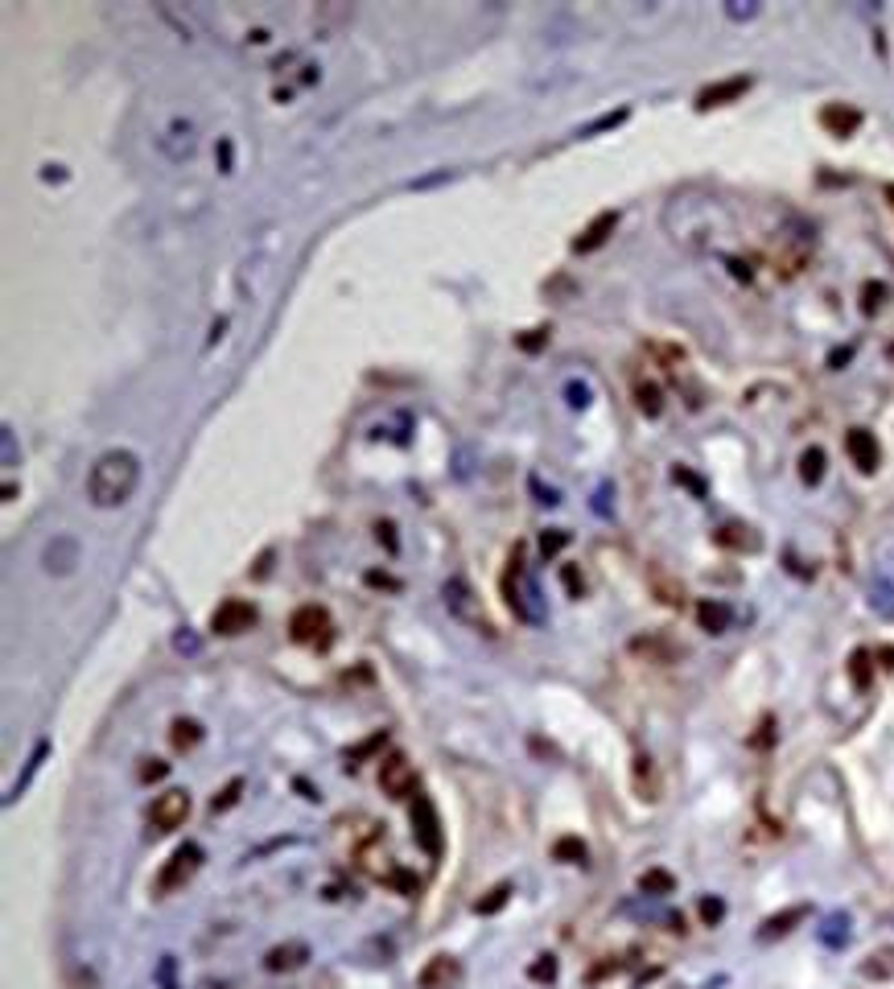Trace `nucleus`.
<instances>
[{
    "label": "nucleus",
    "mask_w": 894,
    "mask_h": 989,
    "mask_svg": "<svg viewBox=\"0 0 894 989\" xmlns=\"http://www.w3.org/2000/svg\"><path fill=\"white\" fill-rule=\"evenodd\" d=\"M136 487H141V458L132 450H108L99 454L87 474V499L95 507H124Z\"/></svg>",
    "instance_id": "f257e3e1"
},
{
    "label": "nucleus",
    "mask_w": 894,
    "mask_h": 989,
    "mask_svg": "<svg viewBox=\"0 0 894 989\" xmlns=\"http://www.w3.org/2000/svg\"><path fill=\"white\" fill-rule=\"evenodd\" d=\"M441 602H445V610H450V619H458L462 627L487 635V639L499 635L495 623L487 619V610H483V598L474 594V586L466 582V577H450V582L441 586Z\"/></svg>",
    "instance_id": "f03ea898"
},
{
    "label": "nucleus",
    "mask_w": 894,
    "mask_h": 989,
    "mask_svg": "<svg viewBox=\"0 0 894 989\" xmlns=\"http://www.w3.org/2000/svg\"><path fill=\"white\" fill-rule=\"evenodd\" d=\"M503 594H507V606L515 610V619H524V623H540L544 619L540 590H536V582H532L528 569H524V549H520V544H515L511 565L503 573Z\"/></svg>",
    "instance_id": "7ed1b4c3"
},
{
    "label": "nucleus",
    "mask_w": 894,
    "mask_h": 989,
    "mask_svg": "<svg viewBox=\"0 0 894 989\" xmlns=\"http://www.w3.org/2000/svg\"><path fill=\"white\" fill-rule=\"evenodd\" d=\"M198 866H202V845H194V841L178 845L174 854H169V862L161 866V874H157V891H161V895L178 891V886H186V882L198 874Z\"/></svg>",
    "instance_id": "20e7f679"
},
{
    "label": "nucleus",
    "mask_w": 894,
    "mask_h": 989,
    "mask_svg": "<svg viewBox=\"0 0 894 989\" xmlns=\"http://www.w3.org/2000/svg\"><path fill=\"white\" fill-rule=\"evenodd\" d=\"M412 841H417L429 858H441V821H437V808L425 792H417V800H412Z\"/></svg>",
    "instance_id": "39448f33"
},
{
    "label": "nucleus",
    "mask_w": 894,
    "mask_h": 989,
    "mask_svg": "<svg viewBox=\"0 0 894 989\" xmlns=\"http://www.w3.org/2000/svg\"><path fill=\"white\" fill-rule=\"evenodd\" d=\"M186 816H190V792L169 788V792H161V796L153 800V808H149V825H153L157 833H174V829L186 825Z\"/></svg>",
    "instance_id": "423d86ee"
},
{
    "label": "nucleus",
    "mask_w": 894,
    "mask_h": 989,
    "mask_svg": "<svg viewBox=\"0 0 894 989\" xmlns=\"http://www.w3.org/2000/svg\"><path fill=\"white\" fill-rule=\"evenodd\" d=\"M256 606L252 602H244V598H227V602H219L215 606V615H211V631L215 635H227V639H235V635H244V631H252L256 627Z\"/></svg>",
    "instance_id": "0eeeda50"
},
{
    "label": "nucleus",
    "mask_w": 894,
    "mask_h": 989,
    "mask_svg": "<svg viewBox=\"0 0 894 989\" xmlns=\"http://www.w3.org/2000/svg\"><path fill=\"white\" fill-rule=\"evenodd\" d=\"M289 635L297 639V643H330V615H326V606H318V602H309V606H297L293 610V619H289Z\"/></svg>",
    "instance_id": "6e6552de"
},
{
    "label": "nucleus",
    "mask_w": 894,
    "mask_h": 989,
    "mask_svg": "<svg viewBox=\"0 0 894 989\" xmlns=\"http://www.w3.org/2000/svg\"><path fill=\"white\" fill-rule=\"evenodd\" d=\"M380 788H384V796H392V800L417 796V771H412V763L400 755V750L380 763Z\"/></svg>",
    "instance_id": "1a4fd4ad"
},
{
    "label": "nucleus",
    "mask_w": 894,
    "mask_h": 989,
    "mask_svg": "<svg viewBox=\"0 0 894 989\" xmlns=\"http://www.w3.org/2000/svg\"><path fill=\"white\" fill-rule=\"evenodd\" d=\"M157 149L169 157V161H190L198 153V128L190 120H174L161 136H157Z\"/></svg>",
    "instance_id": "9d476101"
},
{
    "label": "nucleus",
    "mask_w": 894,
    "mask_h": 989,
    "mask_svg": "<svg viewBox=\"0 0 894 989\" xmlns=\"http://www.w3.org/2000/svg\"><path fill=\"white\" fill-rule=\"evenodd\" d=\"M845 450H849L853 466L862 474H874L882 466V446H878V437L870 429H849L845 433Z\"/></svg>",
    "instance_id": "9b49d317"
},
{
    "label": "nucleus",
    "mask_w": 894,
    "mask_h": 989,
    "mask_svg": "<svg viewBox=\"0 0 894 989\" xmlns=\"http://www.w3.org/2000/svg\"><path fill=\"white\" fill-rule=\"evenodd\" d=\"M750 87H754V79H750V75H734V79L709 83V87L697 95V108H701V112H709V108H726V104H734V99H742Z\"/></svg>",
    "instance_id": "f8f14e48"
},
{
    "label": "nucleus",
    "mask_w": 894,
    "mask_h": 989,
    "mask_svg": "<svg viewBox=\"0 0 894 989\" xmlns=\"http://www.w3.org/2000/svg\"><path fill=\"white\" fill-rule=\"evenodd\" d=\"M42 565H46L50 573H58V577L75 573V565H79V540H75V536H66V532H58V536L46 544Z\"/></svg>",
    "instance_id": "ddd939ff"
},
{
    "label": "nucleus",
    "mask_w": 894,
    "mask_h": 989,
    "mask_svg": "<svg viewBox=\"0 0 894 989\" xmlns=\"http://www.w3.org/2000/svg\"><path fill=\"white\" fill-rule=\"evenodd\" d=\"M820 128L829 136H837V141H849V136L862 128V112L853 104H829V108H820Z\"/></svg>",
    "instance_id": "4468645a"
},
{
    "label": "nucleus",
    "mask_w": 894,
    "mask_h": 989,
    "mask_svg": "<svg viewBox=\"0 0 894 989\" xmlns=\"http://www.w3.org/2000/svg\"><path fill=\"white\" fill-rule=\"evenodd\" d=\"M417 985H421V989H458V985H462V965H458L454 957H433V961L421 969Z\"/></svg>",
    "instance_id": "2eb2a0df"
},
{
    "label": "nucleus",
    "mask_w": 894,
    "mask_h": 989,
    "mask_svg": "<svg viewBox=\"0 0 894 989\" xmlns=\"http://www.w3.org/2000/svg\"><path fill=\"white\" fill-rule=\"evenodd\" d=\"M614 227H618V211H602V215H594V223H590V227H586V231H581L577 240H573V252H577V256L598 252V248L610 240V235H614Z\"/></svg>",
    "instance_id": "dca6fc26"
},
{
    "label": "nucleus",
    "mask_w": 894,
    "mask_h": 989,
    "mask_svg": "<svg viewBox=\"0 0 894 989\" xmlns=\"http://www.w3.org/2000/svg\"><path fill=\"white\" fill-rule=\"evenodd\" d=\"M309 961V948L301 944V940H289V944H277L264 957V969L268 973H289V969H301Z\"/></svg>",
    "instance_id": "f3484780"
},
{
    "label": "nucleus",
    "mask_w": 894,
    "mask_h": 989,
    "mask_svg": "<svg viewBox=\"0 0 894 989\" xmlns=\"http://www.w3.org/2000/svg\"><path fill=\"white\" fill-rule=\"evenodd\" d=\"M808 903H796V907H787V911H779V915H771L767 919V924L759 928V940L763 944H771V940H779V936H787V932H792L796 924H804V919H808Z\"/></svg>",
    "instance_id": "a211bd4d"
},
{
    "label": "nucleus",
    "mask_w": 894,
    "mask_h": 989,
    "mask_svg": "<svg viewBox=\"0 0 894 989\" xmlns=\"http://www.w3.org/2000/svg\"><path fill=\"white\" fill-rule=\"evenodd\" d=\"M713 540L721 544V549H738V553H759V549H763L759 532L746 528V524H726V528H717Z\"/></svg>",
    "instance_id": "6ab92c4d"
},
{
    "label": "nucleus",
    "mask_w": 894,
    "mask_h": 989,
    "mask_svg": "<svg viewBox=\"0 0 894 989\" xmlns=\"http://www.w3.org/2000/svg\"><path fill=\"white\" fill-rule=\"evenodd\" d=\"M631 783H635V796L639 800H660V775H656V763L647 755H635V767H631Z\"/></svg>",
    "instance_id": "aec40b11"
},
{
    "label": "nucleus",
    "mask_w": 894,
    "mask_h": 989,
    "mask_svg": "<svg viewBox=\"0 0 894 989\" xmlns=\"http://www.w3.org/2000/svg\"><path fill=\"white\" fill-rule=\"evenodd\" d=\"M697 623H701L705 635L730 631V606H726V602H713V598H701V602H697Z\"/></svg>",
    "instance_id": "412c9836"
},
{
    "label": "nucleus",
    "mask_w": 894,
    "mask_h": 989,
    "mask_svg": "<svg viewBox=\"0 0 894 989\" xmlns=\"http://www.w3.org/2000/svg\"><path fill=\"white\" fill-rule=\"evenodd\" d=\"M862 977H870V981H890L894 977V944L870 952V957L862 961Z\"/></svg>",
    "instance_id": "4be33fe9"
},
{
    "label": "nucleus",
    "mask_w": 894,
    "mask_h": 989,
    "mask_svg": "<svg viewBox=\"0 0 894 989\" xmlns=\"http://www.w3.org/2000/svg\"><path fill=\"white\" fill-rule=\"evenodd\" d=\"M635 404H639L643 417H660V413H664V392H660V384L635 380Z\"/></svg>",
    "instance_id": "5701e85b"
},
{
    "label": "nucleus",
    "mask_w": 894,
    "mask_h": 989,
    "mask_svg": "<svg viewBox=\"0 0 894 989\" xmlns=\"http://www.w3.org/2000/svg\"><path fill=\"white\" fill-rule=\"evenodd\" d=\"M824 466H829V458H824L820 446H808V450L800 454V479H804V487H816V483L824 479Z\"/></svg>",
    "instance_id": "b1692460"
},
{
    "label": "nucleus",
    "mask_w": 894,
    "mask_h": 989,
    "mask_svg": "<svg viewBox=\"0 0 894 989\" xmlns=\"http://www.w3.org/2000/svg\"><path fill=\"white\" fill-rule=\"evenodd\" d=\"M46 755H50V742L42 738L38 746H33V755H29V763H25V775H21L17 783H13V792H9V804H13V800H17L21 792H25V788H29V779H33V775H38V771H42V763H46Z\"/></svg>",
    "instance_id": "393cba45"
},
{
    "label": "nucleus",
    "mask_w": 894,
    "mask_h": 989,
    "mask_svg": "<svg viewBox=\"0 0 894 989\" xmlns=\"http://www.w3.org/2000/svg\"><path fill=\"white\" fill-rule=\"evenodd\" d=\"M553 858L557 862H569V866H581V862L590 858V849H586V841H581V837H561L553 845Z\"/></svg>",
    "instance_id": "a878e982"
},
{
    "label": "nucleus",
    "mask_w": 894,
    "mask_h": 989,
    "mask_svg": "<svg viewBox=\"0 0 894 989\" xmlns=\"http://www.w3.org/2000/svg\"><path fill=\"white\" fill-rule=\"evenodd\" d=\"M651 590H656V598H660L664 606H680V602H684V590L672 582L664 569H651Z\"/></svg>",
    "instance_id": "bb28decb"
},
{
    "label": "nucleus",
    "mask_w": 894,
    "mask_h": 989,
    "mask_svg": "<svg viewBox=\"0 0 894 989\" xmlns=\"http://www.w3.org/2000/svg\"><path fill=\"white\" fill-rule=\"evenodd\" d=\"M820 940L829 944V948H841V944L849 940V915H845V911H837V915H829V919H824V928H820Z\"/></svg>",
    "instance_id": "cd10ccee"
},
{
    "label": "nucleus",
    "mask_w": 894,
    "mask_h": 989,
    "mask_svg": "<svg viewBox=\"0 0 894 989\" xmlns=\"http://www.w3.org/2000/svg\"><path fill=\"white\" fill-rule=\"evenodd\" d=\"M631 652L635 656H651V660H660V664H672L676 660V647H668L664 639H635Z\"/></svg>",
    "instance_id": "c85d7f7f"
},
{
    "label": "nucleus",
    "mask_w": 894,
    "mask_h": 989,
    "mask_svg": "<svg viewBox=\"0 0 894 989\" xmlns=\"http://www.w3.org/2000/svg\"><path fill=\"white\" fill-rule=\"evenodd\" d=\"M639 891H643V895H672V891H676V878H672L668 870H647V874L639 878Z\"/></svg>",
    "instance_id": "c756f323"
},
{
    "label": "nucleus",
    "mask_w": 894,
    "mask_h": 989,
    "mask_svg": "<svg viewBox=\"0 0 894 989\" xmlns=\"http://www.w3.org/2000/svg\"><path fill=\"white\" fill-rule=\"evenodd\" d=\"M849 676H853V685H857V689H870L874 668H870V652H866V647H857V652L849 656Z\"/></svg>",
    "instance_id": "7c9ffc66"
},
{
    "label": "nucleus",
    "mask_w": 894,
    "mask_h": 989,
    "mask_svg": "<svg viewBox=\"0 0 894 989\" xmlns=\"http://www.w3.org/2000/svg\"><path fill=\"white\" fill-rule=\"evenodd\" d=\"M169 738H174V746H178V750H190V746H198V742H202V726H198V722H190V718H178V722H174V734H169Z\"/></svg>",
    "instance_id": "2f4dec72"
},
{
    "label": "nucleus",
    "mask_w": 894,
    "mask_h": 989,
    "mask_svg": "<svg viewBox=\"0 0 894 989\" xmlns=\"http://www.w3.org/2000/svg\"><path fill=\"white\" fill-rule=\"evenodd\" d=\"M882 301H886V285H882V281H866V285H862V314L874 318V314L882 310Z\"/></svg>",
    "instance_id": "473e14b6"
},
{
    "label": "nucleus",
    "mask_w": 894,
    "mask_h": 989,
    "mask_svg": "<svg viewBox=\"0 0 894 989\" xmlns=\"http://www.w3.org/2000/svg\"><path fill=\"white\" fill-rule=\"evenodd\" d=\"M507 899H511V882H499V886H495V891H491L487 899H478V903H474V911H478V915H495V911H499V907H503Z\"/></svg>",
    "instance_id": "72a5a7b5"
},
{
    "label": "nucleus",
    "mask_w": 894,
    "mask_h": 989,
    "mask_svg": "<svg viewBox=\"0 0 894 989\" xmlns=\"http://www.w3.org/2000/svg\"><path fill=\"white\" fill-rule=\"evenodd\" d=\"M384 742H388V734H384V730H380V734H371V738H367V742H359V746H355V750H347V767H355V763H359V759H367V755H375V750H380V746H384Z\"/></svg>",
    "instance_id": "f704fd0d"
},
{
    "label": "nucleus",
    "mask_w": 894,
    "mask_h": 989,
    "mask_svg": "<svg viewBox=\"0 0 894 989\" xmlns=\"http://www.w3.org/2000/svg\"><path fill=\"white\" fill-rule=\"evenodd\" d=\"M239 792H244V779H231L227 788H223V792H219V796L211 800V812H227V808H231V804L239 800Z\"/></svg>",
    "instance_id": "c9c22d12"
},
{
    "label": "nucleus",
    "mask_w": 894,
    "mask_h": 989,
    "mask_svg": "<svg viewBox=\"0 0 894 989\" xmlns=\"http://www.w3.org/2000/svg\"><path fill=\"white\" fill-rule=\"evenodd\" d=\"M548 343V330L540 326V330H528V334H520V338H515V347H520V351H528V355H536L540 347Z\"/></svg>",
    "instance_id": "e433bc0d"
},
{
    "label": "nucleus",
    "mask_w": 894,
    "mask_h": 989,
    "mask_svg": "<svg viewBox=\"0 0 894 989\" xmlns=\"http://www.w3.org/2000/svg\"><path fill=\"white\" fill-rule=\"evenodd\" d=\"M627 116H631V112H627V108H618V112H610V116H602V120H594V124H590V128H581V132H577V136H594V132H602V128H614V124H623V120H627Z\"/></svg>",
    "instance_id": "4c0bfd02"
},
{
    "label": "nucleus",
    "mask_w": 894,
    "mask_h": 989,
    "mask_svg": "<svg viewBox=\"0 0 894 989\" xmlns=\"http://www.w3.org/2000/svg\"><path fill=\"white\" fill-rule=\"evenodd\" d=\"M701 919H705L709 928L721 924V919H726V903H721V899H701Z\"/></svg>",
    "instance_id": "58836bf2"
},
{
    "label": "nucleus",
    "mask_w": 894,
    "mask_h": 989,
    "mask_svg": "<svg viewBox=\"0 0 894 989\" xmlns=\"http://www.w3.org/2000/svg\"><path fill=\"white\" fill-rule=\"evenodd\" d=\"M565 544H569V532H561V528H557L553 536L544 532V540H540V553H544V557H557V553L565 549Z\"/></svg>",
    "instance_id": "ea45409f"
},
{
    "label": "nucleus",
    "mask_w": 894,
    "mask_h": 989,
    "mask_svg": "<svg viewBox=\"0 0 894 989\" xmlns=\"http://www.w3.org/2000/svg\"><path fill=\"white\" fill-rule=\"evenodd\" d=\"M375 536H380V544H388V553H392V557L400 553V540H396V524L380 520V524H375Z\"/></svg>",
    "instance_id": "a19ab883"
},
{
    "label": "nucleus",
    "mask_w": 894,
    "mask_h": 989,
    "mask_svg": "<svg viewBox=\"0 0 894 989\" xmlns=\"http://www.w3.org/2000/svg\"><path fill=\"white\" fill-rule=\"evenodd\" d=\"M726 13H730L734 21H750V17H759V5H750V0H730Z\"/></svg>",
    "instance_id": "79ce46f5"
},
{
    "label": "nucleus",
    "mask_w": 894,
    "mask_h": 989,
    "mask_svg": "<svg viewBox=\"0 0 894 989\" xmlns=\"http://www.w3.org/2000/svg\"><path fill=\"white\" fill-rule=\"evenodd\" d=\"M565 396H569V404H573V408H586V404H590V388H586V384H577V380H569V384H565Z\"/></svg>",
    "instance_id": "37998d69"
},
{
    "label": "nucleus",
    "mask_w": 894,
    "mask_h": 989,
    "mask_svg": "<svg viewBox=\"0 0 894 989\" xmlns=\"http://www.w3.org/2000/svg\"><path fill=\"white\" fill-rule=\"evenodd\" d=\"M532 977H536V981H553V977H557V961H553V957H540V961L532 965Z\"/></svg>",
    "instance_id": "c03bdc74"
},
{
    "label": "nucleus",
    "mask_w": 894,
    "mask_h": 989,
    "mask_svg": "<svg viewBox=\"0 0 894 989\" xmlns=\"http://www.w3.org/2000/svg\"><path fill=\"white\" fill-rule=\"evenodd\" d=\"M367 586H375V590H400L396 577H388V573H380V569H371V573H367Z\"/></svg>",
    "instance_id": "a18cd8bd"
},
{
    "label": "nucleus",
    "mask_w": 894,
    "mask_h": 989,
    "mask_svg": "<svg viewBox=\"0 0 894 989\" xmlns=\"http://www.w3.org/2000/svg\"><path fill=\"white\" fill-rule=\"evenodd\" d=\"M561 577H565V590H569L573 598H581V577H577V569H573V565H565V569H561Z\"/></svg>",
    "instance_id": "49530a36"
},
{
    "label": "nucleus",
    "mask_w": 894,
    "mask_h": 989,
    "mask_svg": "<svg viewBox=\"0 0 894 989\" xmlns=\"http://www.w3.org/2000/svg\"><path fill=\"white\" fill-rule=\"evenodd\" d=\"M676 483H684V487H693L697 495H705V483L697 479V474H689V470H680V466H676Z\"/></svg>",
    "instance_id": "de8ad7c7"
},
{
    "label": "nucleus",
    "mask_w": 894,
    "mask_h": 989,
    "mask_svg": "<svg viewBox=\"0 0 894 989\" xmlns=\"http://www.w3.org/2000/svg\"><path fill=\"white\" fill-rule=\"evenodd\" d=\"M231 161H235L231 141H219V169H223V174H231Z\"/></svg>",
    "instance_id": "09e8293b"
},
{
    "label": "nucleus",
    "mask_w": 894,
    "mask_h": 989,
    "mask_svg": "<svg viewBox=\"0 0 894 989\" xmlns=\"http://www.w3.org/2000/svg\"><path fill=\"white\" fill-rule=\"evenodd\" d=\"M165 771H169V763H157V759H153V763H149V767H141V779H145V783H149V779H161V775H165Z\"/></svg>",
    "instance_id": "8fccbe9b"
},
{
    "label": "nucleus",
    "mask_w": 894,
    "mask_h": 989,
    "mask_svg": "<svg viewBox=\"0 0 894 989\" xmlns=\"http://www.w3.org/2000/svg\"><path fill=\"white\" fill-rule=\"evenodd\" d=\"M532 491H540V503H548V507H553V503H561V495H557L553 487L544 491V487H540V479H532Z\"/></svg>",
    "instance_id": "3c124183"
},
{
    "label": "nucleus",
    "mask_w": 894,
    "mask_h": 989,
    "mask_svg": "<svg viewBox=\"0 0 894 989\" xmlns=\"http://www.w3.org/2000/svg\"><path fill=\"white\" fill-rule=\"evenodd\" d=\"M17 462V450H13V429H5V466Z\"/></svg>",
    "instance_id": "603ef678"
},
{
    "label": "nucleus",
    "mask_w": 894,
    "mask_h": 989,
    "mask_svg": "<svg viewBox=\"0 0 894 989\" xmlns=\"http://www.w3.org/2000/svg\"><path fill=\"white\" fill-rule=\"evenodd\" d=\"M178 652H198V639L194 635H178Z\"/></svg>",
    "instance_id": "864d4df0"
},
{
    "label": "nucleus",
    "mask_w": 894,
    "mask_h": 989,
    "mask_svg": "<svg viewBox=\"0 0 894 989\" xmlns=\"http://www.w3.org/2000/svg\"><path fill=\"white\" fill-rule=\"evenodd\" d=\"M878 660H882V668H894V647H882Z\"/></svg>",
    "instance_id": "5fc2aeb1"
},
{
    "label": "nucleus",
    "mask_w": 894,
    "mask_h": 989,
    "mask_svg": "<svg viewBox=\"0 0 894 989\" xmlns=\"http://www.w3.org/2000/svg\"><path fill=\"white\" fill-rule=\"evenodd\" d=\"M849 355H853V347H845V351H837V355H833V359H829V363H833V367H841V363H845V359H849Z\"/></svg>",
    "instance_id": "6e6d98bb"
},
{
    "label": "nucleus",
    "mask_w": 894,
    "mask_h": 989,
    "mask_svg": "<svg viewBox=\"0 0 894 989\" xmlns=\"http://www.w3.org/2000/svg\"><path fill=\"white\" fill-rule=\"evenodd\" d=\"M886 202H890V207H894V182L886 186Z\"/></svg>",
    "instance_id": "4d7b16f0"
}]
</instances>
